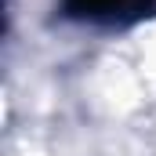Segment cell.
Returning <instances> with one entry per match:
<instances>
[{
	"label": "cell",
	"mask_w": 156,
	"mask_h": 156,
	"mask_svg": "<svg viewBox=\"0 0 156 156\" xmlns=\"http://www.w3.org/2000/svg\"><path fill=\"white\" fill-rule=\"evenodd\" d=\"M62 15L83 26L123 29L156 15V0H62Z\"/></svg>",
	"instance_id": "6da1fadb"
}]
</instances>
